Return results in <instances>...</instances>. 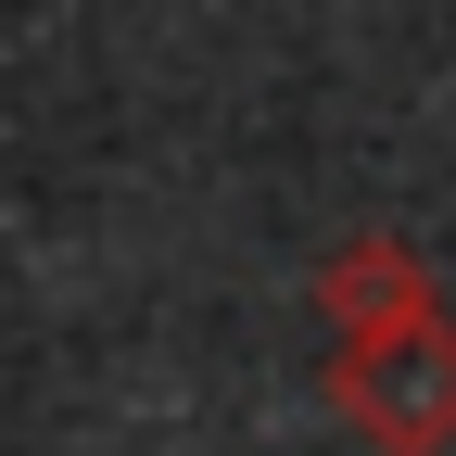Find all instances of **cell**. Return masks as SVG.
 <instances>
[{"label":"cell","mask_w":456,"mask_h":456,"mask_svg":"<svg viewBox=\"0 0 456 456\" xmlns=\"http://www.w3.org/2000/svg\"><path fill=\"white\" fill-rule=\"evenodd\" d=\"M330 419L380 444V456H444L456 444V317H380V330H342L330 342Z\"/></svg>","instance_id":"obj_1"},{"label":"cell","mask_w":456,"mask_h":456,"mask_svg":"<svg viewBox=\"0 0 456 456\" xmlns=\"http://www.w3.org/2000/svg\"><path fill=\"white\" fill-rule=\"evenodd\" d=\"M317 305H330V330H380V317H419V305H431V266H419L406 241H342V254L317 266Z\"/></svg>","instance_id":"obj_2"}]
</instances>
